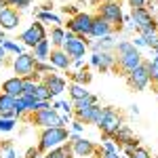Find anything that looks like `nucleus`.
<instances>
[{"label": "nucleus", "mask_w": 158, "mask_h": 158, "mask_svg": "<svg viewBox=\"0 0 158 158\" xmlns=\"http://www.w3.org/2000/svg\"><path fill=\"white\" fill-rule=\"evenodd\" d=\"M25 120L34 127H40V129H53V127H68L65 122L70 120L68 116H61L57 110L53 108H47V110H40V112H34V114H27Z\"/></svg>", "instance_id": "1"}, {"label": "nucleus", "mask_w": 158, "mask_h": 158, "mask_svg": "<svg viewBox=\"0 0 158 158\" xmlns=\"http://www.w3.org/2000/svg\"><path fill=\"white\" fill-rule=\"evenodd\" d=\"M70 129L68 127H53V129H42L38 135V150L42 154H47L53 148H59L68 141Z\"/></svg>", "instance_id": "2"}, {"label": "nucleus", "mask_w": 158, "mask_h": 158, "mask_svg": "<svg viewBox=\"0 0 158 158\" xmlns=\"http://www.w3.org/2000/svg\"><path fill=\"white\" fill-rule=\"evenodd\" d=\"M122 124H124V118H122V114L116 108L106 106V108L101 110V116H99V120H97V129L103 135V141H110V137L116 133Z\"/></svg>", "instance_id": "3"}, {"label": "nucleus", "mask_w": 158, "mask_h": 158, "mask_svg": "<svg viewBox=\"0 0 158 158\" xmlns=\"http://www.w3.org/2000/svg\"><path fill=\"white\" fill-rule=\"evenodd\" d=\"M97 15L99 17H103L106 21L116 27V34L124 30V25H122V6H120V0H103V2H99L97 6Z\"/></svg>", "instance_id": "4"}, {"label": "nucleus", "mask_w": 158, "mask_h": 158, "mask_svg": "<svg viewBox=\"0 0 158 158\" xmlns=\"http://www.w3.org/2000/svg\"><path fill=\"white\" fill-rule=\"evenodd\" d=\"M91 23H93V15H91V13L80 11L78 15L70 17L63 25H65V30H68V32H72L74 36H78V38H91Z\"/></svg>", "instance_id": "5"}, {"label": "nucleus", "mask_w": 158, "mask_h": 158, "mask_svg": "<svg viewBox=\"0 0 158 158\" xmlns=\"http://www.w3.org/2000/svg\"><path fill=\"white\" fill-rule=\"evenodd\" d=\"M131 19H133V25L139 32H146V30H152V32H158V21L154 17V13L150 11L148 6H141V9H131Z\"/></svg>", "instance_id": "6"}, {"label": "nucleus", "mask_w": 158, "mask_h": 158, "mask_svg": "<svg viewBox=\"0 0 158 158\" xmlns=\"http://www.w3.org/2000/svg\"><path fill=\"white\" fill-rule=\"evenodd\" d=\"M89 38H78L74 36L72 32H68L65 30V42H63V47L61 49L65 51V55L70 57V59H82L86 55V51H89Z\"/></svg>", "instance_id": "7"}, {"label": "nucleus", "mask_w": 158, "mask_h": 158, "mask_svg": "<svg viewBox=\"0 0 158 158\" xmlns=\"http://www.w3.org/2000/svg\"><path fill=\"white\" fill-rule=\"evenodd\" d=\"M143 63V55L139 49H133L129 53H122V55H116V65L112 72H120L122 76H127L129 72H133L137 65Z\"/></svg>", "instance_id": "8"}, {"label": "nucleus", "mask_w": 158, "mask_h": 158, "mask_svg": "<svg viewBox=\"0 0 158 158\" xmlns=\"http://www.w3.org/2000/svg\"><path fill=\"white\" fill-rule=\"evenodd\" d=\"M127 85L131 86L133 91H143L148 85H150V72H148V61L143 59L141 65H137L133 72H129L127 76Z\"/></svg>", "instance_id": "9"}, {"label": "nucleus", "mask_w": 158, "mask_h": 158, "mask_svg": "<svg viewBox=\"0 0 158 158\" xmlns=\"http://www.w3.org/2000/svg\"><path fill=\"white\" fill-rule=\"evenodd\" d=\"M44 38H47V30H44V25L40 23V21H34L27 30H23V32L19 34L21 44H23V47H30V49H34L38 42L44 40Z\"/></svg>", "instance_id": "10"}, {"label": "nucleus", "mask_w": 158, "mask_h": 158, "mask_svg": "<svg viewBox=\"0 0 158 158\" xmlns=\"http://www.w3.org/2000/svg\"><path fill=\"white\" fill-rule=\"evenodd\" d=\"M34 63L36 59L32 57V53H21L13 59V70H15V76L19 78H27L30 74H34Z\"/></svg>", "instance_id": "11"}, {"label": "nucleus", "mask_w": 158, "mask_h": 158, "mask_svg": "<svg viewBox=\"0 0 158 158\" xmlns=\"http://www.w3.org/2000/svg\"><path fill=\"white\" fill-rule=\"evenodd\" d=\"M19 23H21V15H19L17 9L6 6V9H2V11H0V30L11 32V30H17Z\"/></svg>", "instance_id": "12"}, {"label": "nucleus", "mask_w": 158, "mask_h": 158, "mask_svg": "<svg viewBox=\"0 0 158 158\" xmlns=\"http://www.w3.org/2000/svg\"><path fill=\"white\" fill-rule=\"evenodd\" d=\"M101 106L99 103H95V106H89V108L85 110H74L72 118L74 120H80L82 124H97L99 116H101Z\"/></svg>", "instance_id": "13"}, {"label": "nucleus", "mask_w": 158, "mask_h": 158, "mask_svg": "<svg viewBox=\"0 0 158 158\" xmlns=\"http://www.w3.org/2000/svg\"><path fill=\"white\" fill-rule=\"evenodd\" d=\"M116 34V27L106 21L103 17L99 15H93V23H91V38H103V36H112Z\"/></svg>", "instance_id": "14"}, {"label": "nucleus", "mask_w": 158, "mask_h": 158, "mask_svg": "<svg viewBox=\"0 0 158 158\" xmlns=\"http://www.w3.org/2000/svg\"><path fill=\"white\" fill-rule=\"evenodd\" d=\"M42 82L47 85V89H49L51 97H59L61 93H65V86H68V82H65V78L63 76H59V74H47V76H42Z\"/></svg>", "instance_id": "15"}, {"label": "nucleus", "mask_w": 158, "mask_h": 158, "mask_svg": "<svg viewBox=\"0 0 158 158\" xmlns=\"http://www.w3.org/2000/svg\"><path fill=\"white\" fill-rule=\"evenodd\" d=\"M70 143H72V152H74V156H80V158L93 156V154H95V150H97L95 141H91V139H85L82 135H80L78 139L70 141Z\"/></svg>", "instance_id": "16"}, {"label": "nucleus", "mask_w": 158, "mask_h": 158, "mask_svg": "<svg viewBox=\"0 0 158 158\" xmlns=\"http://www.w3.org/2000/svg\"><path fill=\"white\" fill-rule=\"evenodd\" d=\"M49 63L53 65V68H57V70H65V72L72 70V59L65 55V51H63V49H53V51H51Z\"/></svg>", "instance_id": "17"}, {"label": "nucleus", "mask_w": 158, "mask_h": 158, "mask_svg": "<svg viewBox=\"0 0 158 158\" xmlns=\"http://www.w3.org/2000/svg\"><path fill=\"white\" fill-rule=\"evenodd\" d=\"M2 93H6V95H11V97L19 99L21 95H23V78H19V76L6 78V80L2 82Z\"/></svg>", "instance_id": "18"}, {"label": "nucleus", "mask_w": 158, "mask_h": 158, "mask_svg": "<svg viewBox=\"0 0 158 158\" xmlns=\"http://www.w3.org/2000/svg\"><path fill=\"white\" fill-rule=\"evenodd\" d=\"M116 34H112V36H103V38H97V40H91L89 42V49L93 51V53H106V51H114L116 47Z\"/></svg>", "instance_id": "19"}, {"label": "nucleus", "mask_w": 158, "mask_h": 158, "mask_svg": "<svg viewBox=\"0 0 158 158\" xmlns=\"http://www.w3.org/2000/svg\"><path fill=\"white\" fill-rule=\"evenodd\" d=\"M51 51H53V47H51V40H49V36H47L44 40H40L36 47L32 49V57L36 61H49Z\"/></svg>", "instance_id": "20"}, {"label": "nucleus", "mask_w": 158, "mask_h": 158, "mask_svg": "<svg viewBox=\"0 0 158 158\" xmlns=\"http://www.w3.org/2000/svg\"><path fill=\"white\" fill-rule=\"evenodd\" d=\"M13 108H15V97L0 93V118H15Z\"/></svg>", "instance_id": "21"}, {"label": "nucleus", "mask_w": 158, "mask_h": 158, "mask_svg": "<svg viewBox=\"0 0 158 158\" xmlns=\"http://www.w3.org/2000/svg\"><path fill=\"white\" fill-rule=\"evenodd\" d=\"M114 65H116V55H114V51L99 53V65H97V70L101 74L112 72V70H114Z\"/></svg>", "instance_id": "22"}, {"label": "nucleus", "mask_w": 158, "mask_h": 158, "mask_svg": "<svg viewBox=\"0 0 158 158\" xmlns=\"http://www.w3.org/2000/svg\"><path fill=\"white\" fill-rule=\"evenodd\" d=\"M68 76H70V80H72L74 85H91V80H93V74L89 72V68H82V70H76V72H68Z\"/></svg>", "instance_id": "23"}, {"label": "nucleus", "mask_w": 158, "mask_h": 158, "mask_svg": "<svg viewBox=\"0 0 158 158\" xmlns=\"http://www.w3.org/2000/svg\"><path fill=\"white\" fill-rule=\"evenodd\" d=\"M49 40H51V47H53V49H61L63 42H65V27H63V25H53V27H51Z\"/></svg>", "instance_id": "24"}, {"label": "nucleus", "mask_w": 158, "mask_h": 158, "mask_svg": "<svg viewBox=\"0 0 158 158\" xmlns=\"http://www.w3.org/2000/svg\"><path fill=\"white\" fill-rule=\"evenodd\" d=\"M131 139H135V133L127 127V124H122L120 129L110 137V141H114L116 146H122V143H127V141H131Z\"/></svg>", "instance_id": "25"}, {"label": "nucleus", "mask_w": 158, "mask_h": 158, "mask_svg": "<svg viewBox=\"0 0 158 158\" xmlns=\"http://www.w3.org/2000/svg\"><path fill=\"white\" fill-rule=\"evenodd\" d=\"M74 156V152H72V143H63V146H59V148H53V150H49L47 154L42 158H72Z\"/></svg>", "instance_id": "26"}, {"label": "nucleus", "mask_w": 158, "mask_h": 158, "mask_svg": "<svg viewBox=\"0 0 158 158\" xmlns=\"http://www.w3.org/2000/svg\"><path fill=\"white\" fill-rule=\"evenodd\" d=\"M36 17H38V21H40V23L63 25V19H61L57 13H53V11H38V13H36Z\"/></svg>", "instance_id": "27"}, {"label": "nucleus", "mask_w": 158, "mask_h": 158, "mask_svg": "<svg viewBox=\"0 0 158 158\" xmlns=\"http://www.w3.org/2000/svg\"><path fill=\"white\" fill-rule=\"evenodd\" d=\"M68 93H70V99H72V101H80V99H85L86 95H89L86 86L74 85V82H70V86H68Z\"/></svg>", "instance_id": "28"}, {"label": "nucleus", "mask_w": 158, "mask_h": 158, "mask_svg": "<svg viewBox=\"0 0 158 158\" xmlns=\"http://www.w3.org/2000/svg\"><path fill=\"white\" fill-rule=\"evenodd\" d=\"M139 148V139L135 137V139H131V141H127V143H122V146H118V150H120V156L124 158H131L133 156V152Z\"/></svg>", "instance_id": "29"}, {"label": "nucleus", "mask_w": 158, "mask_h": 158, "mask_svg": "<svg viewBox=\"0 0 158 158\" xmlns=\"http://www.w3.org/2000/svg\"><path fill=\"white\" fill-rule=\"evenodd\" d=\"M2 49L6 51V53H13L15 57H17V55H21V53H25L21 44H17V42H13V40H9V38H6V40H2Z\"/></svg>", "instance_id": "30"}, {"label": "nucleus", "mask_w": 158, "mask_h": 158, "mask_svg": "<svg viewBox=\"0 0 158 158\" xmlns=\"http://www.w3.org/2000/svg\"><path fill=\"white\" fill-rule=\"evenodd\" d=\"M34 99H38V101H51V99H53L44 82H38V85H36V93H34Z\"/></svg>", "instance_id": "31"}, {"label": "nucleus", "mask_w": 158, "mask_h": 158, "mask_svg": "<svg viewBox=\"0 0 158 158\" xmlns=\"http://www.w3.org/2000/svg\"><path fill=\"white\" fill-rule=\"evenodd\" d=\"M53 108L57 110V112H63V116H68V118H72V114H74L72 101H55Z\"/></svg>", "instance_id": "32"}, {"label": "nucleus", "mask_w": 158, "mask_h": 158, "mask_svg": "<svg viewBox=\"0 0 158 158\" xmlns=\"http://www.w3.org/2000/svg\"><path fill=\"white\" fill-rule=\"evenodd\" d=\"M0 154H2V158H17V152H15V148H13L11 139H6V141L0 143Z\"/></svg>", "instance_id": "33"}, {"label": "nucleus", "mask_w": 158, "mask_h": 158, "mask_svg": "<svg viewBox=\"0 0 158 158\" xmlns=\"http://www.w3.org/2000/svg\"><path fill=\"white\" fill-rule=\"evenodd\" d=\"M34 72L40 74V76H47V74L55 72V68L51 65L49 61H36V63H34Z\"/></svg>", "instance_id": "34"}, {"label": "nucleus", "mask_w": 158, "mask_h": 158, "mask_svg": "<svg viewBox=\"0 0 158 158\" xmlns=\"http://www.w3.org/2000/svg\"><path fill=\"white\" fill-rule=\"evenodd\" d=\"M148 72H150V82L158 85V55L152 61H148Z\"/></svg>", "instance_id": "35"}, {"label": "nucleus", "mask_w": 158, "mask_h": 158, "mask_svg": "<svg viewBox=\"0 0 158 158\" xmlns=\"http://www.w3.org/2000/svg\"><path fill=\"white\" fill-rule=\"evenodd\" d=\"M17 124V118H0V133H11Z\"/></svg>", "instance_id": "36"}, {"label": "nucleus", "mask_w": 158, "mask_h": 158, "mask_svg": "<svg viewBox=\"0 0 158 158\" xmlns=\"http://www.w3.org/2000/svg\"><path fill=\"white\" fill-rule=\"evenodd\" d=\"M6 4L13 6V9H17V11H23V9H27L32 4V0H6Z\"/></svg>", "instance_id": "37"}, {"label": "nucleus", "mask_w": 158, "mask_h": 158, "mask_svg": "<svg viewBox=\"0 0 158 158\" xmlns=\"http://www.w3.org/2000/svg\"><path fill=\"white\" fill-rule=\"evenodd\" d=\"M36 85H38V82H32V80L23 78V95H27V97H34V93H36Z\"/></svg>", "instance_id": "38"}, {"label": "nucleus", "mask_w": 158, "mask_h": 158, "mask_svg": "<svg viewBox=\"0 0 158 158\" xmlns=\"http://www.w3.org/2000/svg\"><path fill=\"white\" fill-rule=\"evenodd\" d=\"M95 156H97V158H122L118 152H101L99 146H97V150H95Z\"/></svg>", "instance_id": "39"}, {"label": "nucleus", "mask_w": 158, "mask_h": 158, "mask_svg": "<svg viewBox=\"0 0 158 158\" xmlns=\"http://www.w3.org/2000/svg\"><path fill=\"white\" fill-rule=\"evenodd\" d=\"M131 158H152V154L148 152L146 148H141V146H139V148H137V150L133 152V156H131Z\"/></svg>", "instance_id": "40"}, {"label": "nucleus", "mask_w": 158, "mask_h": 158, "mask_svg": "<svg viewBox=\"0 0 158 158\" xmlns=\"http://www.w3.org/2000/svg\"><path fill=\"white\" fill-rule=\"evenodd\" d=\"M70 131H72V133H82V131H85V124H82V122L80 120H72V124H70Z\"/></svg>", "instance_id": "41"}, {"label": "nucleus", "mask_w": 158, "mask_h": 158, "mask_svg": "<svg viewBox=\"0 0 158 158\" xmlns=\"http://www.w3.org/2000/svg\"><path fill=\"white\" fill-rule=\"evenodd\" d=\"M61 11L65 13V15H72V17H74V15H78V13H80V11H78V6H76V4H65V6H61Z\"/></svg>", "instance_id": "42"}, {"label": "nucleus", "mask_w": 158, "mask_h": 158, "mask_svg": "<svg viewBox=\"0 0 158 158\" xmlns=\"http://www.w3.org/2000/svg\"><path fill=\"white\" fill-rule=\"evenodd\" d=\"M40 154H42V152L38 150V146H34V148H27V152H25V158H42Z\"/></svg>", "instance_id": "43"}, {"label": "nucleus", "mask_w": 158, "mask_h": 158, "mask_svg": "<svg viewBox=\"0 0 158 158\" xmlns=\"http://www.w3.org/2000/svg\"><path fill=\"white\" fill-rule=\"evenodd\" d=\"M131 42L135 44V49H148V47H146V40H143V38L139 36V34H137V36H135L133 40H131Z\"/></svg>", "instance_id": "44"}, {"label": "nucleus", "mask_w": 158, "mask_h": 158, "mask_svg": "<svg viewBox=\"0 0 158 158\" xmlns=\"http://www.w3.org/2000/svg\"><path fill=\"white\" fill-rule=\"evenodd\" d=\"M127 2H129L131 9H141V6H146L148 0H127Z\"/></svg>", "instance_id": "45"}, {"label": "nucleus", "mask_w": 158, "mask_h": 158, "mask_svg": "<svg viewBox=\"0 0 158 158\" xmlns=\"http://www.w3.org/2000/svg\"><path fill=\"white\" fill-rule=\"evenodd\" d=\"M72 68H76V70H82V68H89L86 63H82V59H74L72 61Z\"/></svg>", "instance_id": "46"}, {"label": "nucleus", "mask_w": 158, "mask_h": 158, "mask_svg": "<svg viewBox=\"0 0 158 158\" xmlns=\"http://www.w3.org/2000/svg\"><path fill=\"white\" fill-rule=\"evenodd\" d=\"M91 65H93V68L99 65V53H93V55H91Z\"/></svg>", "instance_id": "47"}, {"label": "nucleus", "mask_w": 158, "mask_h": 158, "mask_svg": "<svg viewBox=\"0 0 158 158\" xmlns=\"http://www.w3.org/2000/svg\"><path fill=\"white\" fill-rule=\"evenodd\" d=\"M4 57H6V51L2 49V44H0V65L4 63Z\"/></svg>", "instance_id": "48"}, {"label": "nucleus", "mask_w": 158, "mask_h": 158, "mask_svg": "<svg viewBox=\"0 0 158 158\" xmlns=\"http://www.w3.org/2000/svg\"><path fill=\"white\" fill-rule=\"evenodd\" d=\"M2 40H6V34H4V30H0V44H2Z\"/></svg>", "instance_id": "49"}, {"label": "nucleus", "mask_w": 158, "mask_h": 158, "mask_svg": "<svg viewBox=\"0 0 158 158\" xmlns=\"http://www.w3.org/2000/svg\"><path fill=\"white\" fill-rule=\"evenodd\" d=\"M6 6H9V4H6V0H0V11H2V9H6Z\"/></svg>", "instance_id": "50"}, {"label": "nucleus", "mask_w": 158, "mask_h": 158, "mask_svg": "<svg viewBox=\"0 0 158 158\" xmlns=\"http://www.w3.org/2000/svg\"><path fill=\"white\" fill-rule=\"evenodd\" d=\"M152 51H154V55H158V42L154 44V49H152Z\"/></svg>", "instance_id": "51"}, {"label": "nucleus", "mask_w": 158, "mask_h": 158, "mask_svg": "<svg viewBox=\"0 0 158 158\" xmlns=\"http://www.w3.org/2000/svg\"><path fill=\"white\" fill-rule=\"evenodd\" d=\"M0 158H2V154H0Z\"/></svg>", "instance_id": "52"}, {"label": "nucleus", "mask_w": 158, "mask_h": 158, "mask_svg": "<svg viewBox=\"0 0 158 158\" xmlns=\"http://www.w3.org/2000/svg\"><path fill=\"white\" fill-rule=\"evenodd\" d=\"M122 158H124V156H122Z\"/></svg>", "instance_id": "53"}]
</instances>
